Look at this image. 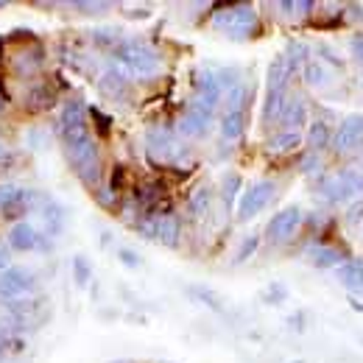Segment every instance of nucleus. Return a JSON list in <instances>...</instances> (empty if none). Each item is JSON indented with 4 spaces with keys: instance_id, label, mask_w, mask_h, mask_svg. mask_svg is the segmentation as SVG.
<instances>
[{
    "instance_id": "obj_1",
    "label": "nucleus",
    "mask_w": 363,
    "mask_h": 363,
    "mask_svg": "<svg viewBox=\"0 0 363 363\" xmlns=\"http://www.w3.org/2000/svg\"><path fill=\"white\" fill-rule=\"evenodd\" d=\"M162 62L154 48L137 40H126L115 48V70L129 82V79H154L160 73Z\"/></svg>"
},
{
    "instance_id": "obj_2",
    "label": "nucleus",
    "mask_w": 363,
    "mask_h": 363,
    "mask_svg": "<svg viewBox=\"0 0 363 363\" xmlns=\"http://www.w3.org/2000/svg\"><path fill=\"white\" fill-rule=\"evenodd\" d=\"M213 26L221 28L224 34H229L232 40H246L257 31V14L252 6L240 3V6H224L216 11Z\"/></svg>"
},
{
    "instance_id": "obj_3",
    "label": "nucleus",
    "mask_w": 363,
    "mask_h": 363,
    "mask_svg": "<svg viewBox=\"0 0 363 363\" xmlns=\"http://www.w3.org/2000/svg\"><path fill=\"white\" fill-rule=\"evenodd\" d=\"M67 154H70V162H73L76 174L82 177V182L95 187L98 179H101V157H98L95 140L87 135L82 140H76V143H67Z\"/></svg>"
},
{
    "instance_id": "obj_4",
    "label": "nucleus",
    "mask_w": 363,
    "mask_h": 363,
    "mask_svg": "<svg viewBox=\"0 0 363 363\" xmlns=\"http://www.w3.org/2000/svg\"><path fill=\"white\" fill-rule=\"evenodd\" d=\"M274 193H277V184H274L272 179L255 182V184L243 193V199H240L238 221H252L257 213H263V210L269 207V201L274 199Z\"/></svg>"
},
{
    "instance_id": "obj_5",
    "label": "nucleus",
    "mask_w": 363,
    "mask_h": 363,
    "mask_svg": "<svg viewBox=\"0 0 363 363\" xmlns=\"http://www.w3.org/2000/svg\"><path fill=\"white\" fill-rule=\"evenodd\" d=\"M37 288V277L26 269H9L0 274V299L6 302H20L23 296L34 294Z\"/></svg>"
},
{
    "instance_id": "obj_6",
    "label": "nucleus",
    "mask_w": 363,
    "mask_h": 363,
    "mask_svg": "<svg viewBox=\"0 0 363 363\" xmlns=\"http://www.w3.org/2000/svg\"><path fill=\"white\" fill-rule=\"evenodd\" d=\"M299 224H302V210L299 207H285V210H279L272 221H269L266 238L272 243H285V240H291L296 235Z\"/></svg>"
},
{
    "instance_id": "obj_7",
    "label": "nucleus",
    "mask_w": 363,
    "mask_h": 363,
    "mask_svg": "<svg viewBox=\"0 0 363 363\" xmlns=\"http://www.w3.org/2000/svg\"><path fill=\"white\" fill-rule=\"evenodd\" d=\"M363 145V115H350L333 135V151L335 154H350Z\"/></svg>"
},
{
    "instance_id": "obj_8",
    "label": "nucleus",
    "mask_w": 363,
    "mask_h": 363,
    "mask_svg": "<svg viewBox=\"0 0 363 363\" xmlns=\"http://www.w3.org/2000/svg\"><path fill=\"white\" fill-rule=\"evenodd\" d=\"M182 148L179 143L174 140V135H168V132H151L148 135V157L154 160V162H160V165H171V162H177L182 157Z\"/></svg>"
},
{
    "instance_id": "obj_9",
    "label": "nucleus",
    "mask_w": 363,
    "mask_h": 363,
    "mask_svg": "<svg viewBox=\"0 0 363 363\" xmlns=\"http://www.w3.org/2000/svg\"><path fill=\"white\" fill-rule=\"evenodd\" d=\"M210 121H213V109L201 106V104H190L179 118V135L184 137H201L210 129Z\"/></svg>"
},
{
    "instance_id": "obj_10",
    "label": "nucleus",
    "mask_w": 363,
    "mask_h": 363,
    "mask_svg": "<svg viewBox=\"0 0 363 363\" xmlns=\"http://www.w3.org/2000/svg\"><path fill=\"white\" fill-rule=\"evenodd\" d=\"M221 95H224V82H221L218 73L201 70L196 76V104H201L207 109H216V104L221 101Z\"/></svg>"
},
{
    "instance_id": "obj_11",
    "label": "nucleus",
    "mask_w": 363,
    "mask_h": 363,
    "mask_svg": "<svg viewBox=\"0 0 363 363\" xmlns=\"http://www.w3.org/2000/svg\"><path fill=\"white\" fill-rule=\"evenodd\" d=\"M87 121H84V106L79 101L67 104L65 112H62V137L65 143H76L82 137H87Z\"/></svg>"
},
{
    "instance_id": "obj_12",
    "label": "nucleus",
    "mask_w": 363,
    "mask_h": 363,
    "mask_svg": "<svg viewBox=\"0 0 363 363\" xmlns=\"http://www.w3.org/2000/svg\"><path fill=\"white\" fill-rule=\"evenodd\" d=\"M279 123L285 126V132H299L305 123H308V106L302 98H288L282 115H279Z\"/></svg>"
},
{
    "instance_id": "obj_13",
    "label": "nucleus",
    "mask_w": 363,
    "mask_h": 363,
    "mask_svg": "<svg viewBox=\"0 0 363 363\" xmlns=\"http://www.w3.org/2000/svg\"><path fill=\"white\" fill-rule=\"evenodd\" d=\"M9 246L17 249V252H31V249L40 246V232L31 224H17L9 232Z\"/></svg>"
},
{
    "instance_id": "obj_14",
    "label": "nucleus",
    "mask_w": 363,
    "mask_h": 363,
    "mask_svg": "<svg viewBox=\"0 0 363 363\" xmlns=\"http://www.w3.org/2000/svg\"><path fill=\"white\" fill-rule=\"evenodd\" d=\"M285 104H288L285 87H269V90H266V101H263V115H260L266 126H269V123H274V121H279V115H282Z\"/></svg>"
},
{
    "instance_id": "obj_15",
    "label": "nucleus",
    "mask_w": 363,
    "mask_h": 363,
    "mask_svg": "<svg viewBox=\"0 0 363 363\" xmlns=\"http://www.w3.org/2000/svg\"><path fill=\"white\" fill-rule=\"evenodd\" d=\"M321 199H324L327 204L355 201V199H352V193H350V187L344 184V179H341L338 174H333V177H327V179L321 182Z\"/></svg>"
},
{
    "instance_id": "obj_16",
    "label": "nucleus",
    "mask_w": 363,
    "mask_h": 363,
    "mask_svg": "<svg viewBox=\"0 0 363 363\" xmlns=\"http://www.w3.org/2000/svg\"><path fill=\"white\" fill-rule=\"evenodd\" d=\"M308 257H311V263L316 269H341L344 260H347V255L333 249V246H316V249L308 252Z\"/></svg>"
},
{
    "instance_id": "obj_17",
    "label": "nucleus",
    "mask_w": 363,
    "mask_h": 363,
    "mask_svg": "<svg viewBox=\"0 0 363 363\" xmlns=\"http://www.w3.org/2000/svg\"><path fill=\"white\" fill-rule=\"evenodd\" d=\"M338 279L347 291L352 294H363V260H347L338 269Z\"/></svg>"
},
{
    "instance_id": "obj_18",
    "label": "nucleus",
    "mask_w": 363,
    "mask_h": 363,
    "mask_svg": "<svg viewBox=\"0 0 363 363\" xmlns=\"http://www.w3.org/2000/svg\"><path fill=\"white\" fill-rule=\"evenodd\" d=\"M210 207H213V190H210V187H196V190L190 193V199H187L190 216H193V218H204V216L210 213Z\"/></svg>"
},
{
    "instance_id": "obj_19",
    "label": "nucleus",
    "mask_w": 363,
    "mask_h": 363,
    "mask_svg": "<svg viewBox=\"0 0 363 363\" xmlns=\"http://www.w3.org/2000/svg\"><path fill=\"white\" fill-rule=\"evenodd\" d=\"M330 140H333V132L324 121H313L308 126V145H311L313 154H321L324 148H330Z\"/></svg>"
},
{
    "instance_id": "obj_20",
    "label": "nucleus",
    "mask_w": 363,
    "mask_h": 363,
    "mask_svg": "<svg viewBox=\"0 0 363 363\" xmlns=\"http://www.w3.org/2000/svg\"><path fill=\"white\" fill-rule=\"evenodd\" d=\"M302 145V135L299 132H277V135L269 140V151L272 154H291V151H296Z\"/></svg>"
},
{
    "instance_id": "obj_21",
    "label": "nucleus",
    "mask_w": 363,
    "mask_h": 363,
    "mask_svg": "<svg viewBox=\"0 0 363 363\" xmlns=\"http://www.w3.org/2000/svg\"><path fill=\"white\" fill-rule=\"evenodd\" d=\"M302 76H305V84H311V87H324V84H330V79H333V73L327 70V65L318 62V59H311V62L302 67Z\"/></svg>"
},
{
    "instance_id": "obj_22",
    "label": "nucleus",
    "mask_w": 363,
    "mask_h": 363,
    "mask_svg": "<svg viewBox=\"0 0 363 363\" xmlns=\"http://www.w3.org/2000/svg\"><path fill=\"white\" fill-rule=\"evenodd\" d=\"M154 238H160L165 246H177V240H179V221L174 216L157 218V235Z\"/></svg>"
},
{
    "instance_id": "obj_23",
    "label": "nucleus",
    "mask_w": 363,
    "mask_h": 363,
    "mask_svg": "<svg viewBox=\"0 0 363 363\" xmlns=\"http://www.w3.org/2000/svg\"><path fill=\"white\" fill-rule=\"evenodd\" d=\"M311 62V50L308 45H299V43H291L288 53H285V65H288V73H296L299 67H305Z\"/></svg>"
},
{
    "instance_id": "obj_24",
    "label": "nucleus",
    "mask_w": 363,
    "mask_h": 363,
    "mask_svg": "<svg viewBox=\"0 0 363 363\" xmlns=\"http://www.w3.org/2000/svg\"><path fill=\"white\" fill-rule=\"evenodd\" d=\"M243 112H224V121H221V137L224 140H238L243 135Z\"/></svg>"
},
{
    "instance_id": "obj_25",
    "label": "nucleus",
    "mask_w": 363,
    "mask_h": 363,
    "mask_svg": "<svg viewBox=\"0 0 363 363\" xmlns=\"http://www.w3.org/2000/svg\"><path fill=\"white\" fill-rule=\"evenodd\" d=\"M53 104V90L50 87H34L28 92V106L31 109H48Z\"/></svg>"
},
{
    "instance_id": "obj_26",
    "label": "nucleus",
    "mask_w": 363,
    "mask_h": 363,
    "mask_svg": "<svg viewBox=\"0 0 363 363\" xmlns=\"http://www.w3.org/2000/svg\"><path fill=\"white\" fill-rule=\"evenodd\" d=\"M126 87V79L112 67L109 73H104V79H101V90L109 92V95H118V92Z\"/></svg>"
},
{
    "instance_id": "obj_27",
    "label": "nucleus",
    "mask_w": 363,
    "mask_h": 363,
    "mask_svg": "<svg viewBox=\"0 0 363 363\" xmlns=\"http://www.w3.org/2000/svg\"><path fill=\"white\" fill-rule=\"evenodd\" d=\"M257 246H260V238H257V235H249V238L243 240V246L238 249V257H235V260H238V263L249 260V257H252V255L257 252Z\"/></svg>"
},
{
    "instance_id": "obj_28",
    "label": "nucleus",
    "mask_w": 363,
    "mask_h": 363,
    "mask_svg": "<svg viewBox=\"0 0 363 363\" xmlns=\"http://www.w3.org/2000/svg\"><path fill=\"white\" fill-rule=\"evenodd\" d=\"M240 190V177L238 174H227L224 177V201H227V207L235 201V193Z\"/></svg>"
},
{
    "instance_id": "obj_29",
    "label": "nucleus",
    "mask_w": 363,
    "mask_h": 363,
    "mask_svg": "<svg viewBox=\"0 0 363 363\" xmlns=\"http://www.w3.org/2000/svg\"><path fill=\"white\" fill-rule=\"evenodd\" d=\"M20 193H23V190H17L14 184H0V210H3V207H9L11 201H17V199H20Z\"/></svg>"
},
{
    "instance_id": "obj_30",
    "label": "nucleus",
    "mask_w": 363,
    "mask_h": 363,
    "mask_svg": "<svg viewBox=\"0 0 363 363\" xmlns=\"http://www.w3.org/2000/svg\"><path fill=\"white\" fill-rule=\"evenodd\" d=\"M73 272H76V282H79V285H87V279H90V266H87L84 257H76Z\"/></svg>"
},
{
    "instance_id": "obj_31",
    "label": "nucleus",
    "mask_w": 363,
    "mask_h": 363,
    "mask_svg": "<svg viewBox=\"0 0 363 363\" xmlns=\"http://www.w3.org/2000/svg\"><path fill=\"white\" fill-rule=\"evenodd\" d=\"M347 221H350L352 227L363 224V199H358V201L350 204V210H347Z\"/></svg>"
},
{
    "instance_id": "obj_32",
    "label": "nucleus",
    "mask_w": 363,
    "mask_h": 363,
    "mask_svg": "<svg viewBox=\"0 0 363 363\" xmlns=\"http://www.w3.org/2000/svg\"><path fill=\"white\" fill-rule=\"evenodd\" d=\"M302 171H305L308 177L318 174V171H321V154H313V151H311V154L305 157V162H302Z\"/></svg>"
},
{
    "instance_id": "obj_33",
    "label": "nucleus",
    "mask_w": 363,
    "mask_h": 363,
    "mask_svg": "<svg viewBox=\"0 0 363 363\" xmlns=\"http://www.w3.org/2000/svg\"><path fill=\"white\" fill-rule=\"evenodd\" d=\"M350 48H352V56L363 65V34H355L352 43H350Z\"/></svg>"
},
{
    "instance_id": "obj_34",
    "label": "nucleus",
    "mask_w": 363,
    "mask_h": 363,
    "mask_svg": "<svg viewBox=\"0 0 363 363\" xmlns=\"http://www.w3.org/2000/svg\"><path fill=\"white\" fill-rule=\"evenodd\" d=\"M76 9H82V11H106L109 3H76Z\"/></svg>"
},
{
    "instance_id": "obj_35",
    "label": "nucleus",
    "mask_w": 363,
    "mask_h": 363,
    "mask_svg": "<svg viewBox=\"0 0 363 363\" xmlns=\"http://www.w3.org/2000/svg\"><path fill=\"white\" fill-rule=\"evenodd\" d=\"M92 118H95V121H98V123H101V126H98V129H101V132H104V135H109V118H104V115H101V112H98V109H92Z\"/></svg>"
},
{
    "instance_id": "obj_36",
    "label": "nucleus",
    "mask_w": 363,
    "mask_h": 363,
    "mask_svg": "<svg viewBox=\"0 0 363 363\" xmlns=\"http://www.w3.org/2000/svg\"><path fill=\"white\" fill-rule=\"evenodd\" d=\"M121 260H123L126 266H137V255L129 252V249H121Z\"/></svg>"
},
{
    "instance_id": "obj_37",
    "label": "nucleus",
    "mask_w": 363,
    "mask_h": 363,
    "mask_svg": "<svg viewBox=\"0 0 363 363\" xmlns=\"http://www.w3.org/2000/svg\"><path fill=\"white\" fill-rule=\"evenodd\" d=\"M9 352V341H6V335H0V355H6Z\"/></svg>"
},
{
    "instance_id": "obj_38",
    "label": "nucleus",
    "mask_w": 363,
    "mask_h": 363,
    "mask_svg": "<svg viewBox=\"0 0 363 363\" xmlns=\"http://www.w3.org/2000/svg\"><path fill=\"white\" fill-rule=\"evenodd\" d=\"M6 263H9V255H6V252H3V249H0V269H3V266H6Z\"/></svg>"
},
{
    "instance_id": "obj_39",
    "label": "nucleus",
    "mask_w": 363,
    "mask_h": 363,
    "mask_svg": "<svg viewBox=\"0 0 363 363\" xmlns=\"http://www.w3.org/2000/svg\"><path fill=\"white\" fill-rule=\"evenodd\" d=\"M0 154H3V145H0Z\"/></svg>"
}]
</instances>
